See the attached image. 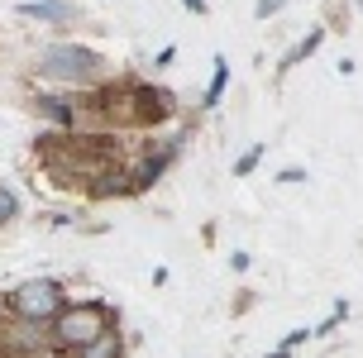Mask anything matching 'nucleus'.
Here are the masks:
<instances>
[{"instance_id":"9d476101","label":"nucleus","mask_w":363,"mask_h":358,"mask_svg":"<svg viewBox=\"0 0 363 358\" xmlns=\"http://www.w3.org/2000/svg\"><path fill=\"white\" fill-rule=\"evenodd\" d=\"M10 215H15V196H10V191H0V225H5Z\"/></svg>"},{"instance_id":"f257e3e1","label":"nucleus","mask_w":363,"mask_h":358,"mask_svg":"<svg viewBox=\"0 0 363 358\" xmlns=\"http://www.w3.org/2000/svg\"><path fill=\"white\" fill-rule=\"evenodd\" d=\"M10 306H15L19 320L43 325V320H53V315H62V286H57L53 277H34V282H24L15 296H10Z\"/></svg>"},{"instance_id":"6e6552de","label":"nucleus","mask_w":363,"mask_h":358,"mask_svg":"<svg viewBox=\"0 0 363 358\" xmlns=\"http://www.w3.org/2000/svg\"><path fill=\"white\" fill-rule=\"evenodd\" d=\"M258 158H263V148H249V153H244V158L235 162V172H239V177H244V172H254V167H258Z\"/></svg>"},{"instance_id":"20e7f679","label":"nucleus","mask_w":363,"mask_h":358,"mask_svg":"<svg viewBox=\"0 0 363 358\" xmlns=\"http://www.w3.org/2000/svg\"><path fill=\"white\" fill-rule=\"evenodd\" d=\"M29 19H43V24H67L72 19V10L62 5V0H29V5H19Z\"/></svg>"},{"instance_id":"423d86ee","label":"nucleus","mask_w":363,"mask_h":358,"mask_svg":"<svg viewBox=\"0 0 363 358\" xmlns=\"http://www.w3.org/2000/svg\"><path fill=\"white\" fill-rule=\"evenodd\" d=\"M225 82H230V67L216 62V77H211V91H206V101H201V106H216L220 96H225Z\"/></svg>"},{"instance_id":"1a4fd4ad","label":"nucleus","mask_w":363,"mask_h":358,"mask_svg":"<svg viewBox=\"0 0 363 358\" xmlns=\"http://www.w3.org/2000/svg\"><path fill=\"white\" fill-rule=\"evenodd\" d=\"M43 110H48L53 120H62V125H72V110H67V106H57V101H43Z\"/></svg>"},{"instance_id":"7ed1b4c3","label":"nucleus","mask_w":363,"mask_h":358,"mask_svg":"<svg viewBox=\"0 0 363 358\" xmlns=\"http://www.w3.org/2000/svg\"><path fill=\"white\" fill-rule=\"evenodd\" d=\"M101 330H106V315H101V311H91V306H82V311H67V315H53L57 344H72V349L91 344Z\"/></svg>"},{"instance_id":"f8f14e48","label":"nucleus","mask_w":363,"mask_h":358,"mask_svg":"<svg viewBox=\"0 0 363 358\" xmlns=\"http://www.w3.org/2000/svg\"><path fill=\"white\" fill-rule=\"evenodd\" d=\"M186 5H191V10H206V0H186Z\"/></svg>"},{"instance_id":"9b49d317","label":"nucleus","mask_w":363,"mask_h":358,"mask_svg":"<svg viewBox=\"0 0 363 358\" xmlns=\"http://www.w3.org/2000/svg\"><path fill=\"white\" fill-rule=\"evenodd\" d=\"M282 10V0H258V19H268V15H277Z\"/></svg>"},{"instance_id":"f03ea898","label":"nucleus","mask_w":363,"mask_h":358,"mask_svg":"<svg viewBox=\"0 0 363 358\" xmlns=\"http://www.w3.org/2000/svg\"><path fill=\"white\" fill-rule=\"evenodd\" d=\"M101 72V57L91 53V48H53V53L43 57V77H57V82H86Z\"/></svg>"},{"instance_id":"39448f33","label":"nucleus","mask_w":363,"mask_h":358,"mask_svg":"<svg viewBox=\"0 0 363 358\" xmlns=\"http://www.w3.org/2000/svg\"><path fill=\"white\" fill-rule=\"evenodd\" d=\"M77 358H120V335H115V330H101L91 344H82Z\"/></svg>"},{"instance_id":"0eeeda50","label":"nucleus","mask_w":363,"mask_h":358,"mask_svg":"<svg viewBox=\"0 0 363 358\" xmlns=\"http://www.w3.org/2000/svg\"><path fill=\"white\" fill-rule=\"evenodd\" d=\"M315 43H320V29H311V34L301 38V48H291V53L282 57V67H291V62H301V57H311V48H315Z\"/></svg>"}]
</instances>
